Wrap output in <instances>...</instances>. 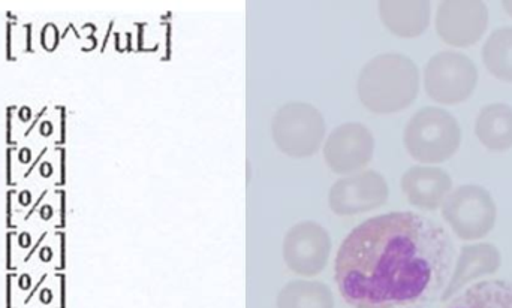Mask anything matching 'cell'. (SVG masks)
Listing matches in <instances>:
<instances>
[{
  "label": "cell",
  "instance_id": "obj_1",
  "mask_svg": "<svg viewBox=\"0 0 512 308\" xmlns=\"http://www.w3.org/2000/svg\"><path fill=\"white\" fill-rule=\"evenodd\" d=\"M447 229L423 214L394 211L349 232L336 256V283L354 308H426L453 274Z\"/></svg>",
  "mask_w": 512,
  "mask_h": 308
},
{
  "label": "cell",
  "instance_id": "obj_2",
  "mask_svg": "<svg viewBox=\"0 0 512 308\" xmlns=\"http://www.w3.org/2000/svg\"><path fill=\"white\" fill-rule=\"evenodd\" d=\"M420 89L417 65L403 54L376 57L361 72L360 95L376 113H396L415 101Z\"/></svg>",
  "mask_w": 512,
  "mask_h": 308
},
{
  "label": "cell",
  "instance_id": "obj_3",
  "mask_svg": "<svg viewBox=\"0 0 512 308\" xmlns=\"http://www.w3.org/2000/svg\"><path fill=\"white\" fill-rule=\"evenodd\" d=\"M462 143V129L453 114L439 107L417 111L405 129V146L421 163L451 159Z\"/></svg>",
  "mask_w": 512,
  "mask_h": 308
},
{
  "label": "cell",
  "instance_id": "obj_4",
  "mask_svg": "<svg viewBox=\"0 0 512 308\" xmlns=\"http://www.w3.org/2000/svg\"><path fill=\"white\" fill-rule=\"evenodd\" d=\"M442 216L460 240L475 241L495 228L498 208L489 190L465 184L451 190L442 204Z\"/></svg>",
  "mask_w": 512,
  "mask_h": 308
},
{
  "label": "cell",
  "instance_id": "obj_5",
  "mask_svg": "<svg viewBox=\"0 0 512 308\" xmlns=\"http://www.w3.org/2000/svg\"><path fill=\"white\" fill-rule=\"evenodd\" d=\"M478 84L474 60L459 51H441L424 68V86L433 101L460 104L471 98Z\"/></svg>",
  "mask_w": 512,
  "mask_h": 308
},
{
  "label": "cell",
  "instance_id": "obj_6",
  "mask_svg": "<svg viewBox=\"0 0 512 308\" xmlns=\"http://www.w3.org/2000/svg\"><path fill=\"white\" fill-rule=\"evenodd\" d=\"M489 26V8L481 0H445L436 12L439 38L454 47L477 44Z\"/></svg>",
  "mask_w": 512,
  "mask_h": 308
},
{
  "label": "cell",
  "instance_id": "obj_7",
  "mask_svg": "<svg viewBox=\"0 0 512 308\" xmlns=\"http://www.w3.org/2000/svg\"><path fill=\"white\" fill-rule=\"evenodd\" d=\"M402 189L412 205L435 211L453 190L450 174L438 166H414L402 178Z\"/></svg>",
  "mask_w": 512,
  "mask_h": 308
},
{
  "label": "cell",
  "instance_id": "obj_8",
  "mask_svg": "<svg viewBox=\"0 0 512 308\" xmlns=\"http://www.w3.org/2000/svg\"><path fill=\"white\" fill-rule=\"evenodd\" d=\"M502 256L495 244L480 243L462 247L456 268L442 294L441 301H448L468 283L481 277L492 276L501 268Z\"/></svg>",
  "mask_w": 512,
  "mask_h": 308
},
{
  "label": "cell",
  "instance_id": "obj_9",
  "mask_svg": "<svg viewBox=\"0 0 512 308\" xmlns=\"http://www.w3.org/2000/svg\"><path fill=\"white\" fill-rule=\"evenodd\" d=\"M286 240L298 244V246L306 247V250L285 255L289 267L294 268L300 274H315V271L324 267L325 258L330 253V247H321V249L316 250L309 249V247L316 246L322 241L330 240L327 232L321 226L315 225V223H301V225L295 226L294 229L289 231Z\"/></svg>",
  "mask_w": 512,
  "mask_h": 308
},
{
  "label": "cell",
  "instance_id": "obj_10",
  "mask_svg": "<svg viewBox=\"0 0 512 308\" xmlns=\"http://www.w3.org/2000/svg\"><path fill=\"white\" fill-rule=\"evenodd\" d=\"M478 140L493 152H505L512 147V107L508 104H489L481 108L475 122Z\"/></svg>",
  "mask_w": 512,
  "mask_h": 308
},
{
  "label": "cell",
  "instance_id": "obj_11",
  "mask_svg": "<svg viewBox=\"0 0 512 308\" xmlns=\"http://www.w3.org/2000/svg\"><path fill=\"white\" fill-rule=\"evenodd\" d=\"M355 189L354 181L343 180L334 186L333 193H339L337 198H331V204H333L334 210L340 211L349 201L352 199V193H358L357 210H370V208L381 207L388 198V186L385 183L382 175L378 172H364V174L358 175L355 178ZM339 214V213H337Z\"/></svg>",
  "mask_w": 512,
  "mask_h": 308
},
{
  "label": "cell",
  "instance_id": "obj_12",
  "mask_svg": "<svg viewBox=\"0 0 512 308\" xmlns=\"http://www.w3.org/2000/svg\"><path fill=\"white\" fill-rule=\"evenodd\" d=\"M381 15L385 26L397 36L415 38L423 35L430 24V3L382 2Z\"/></svg>",
  "mask_w": 512,
  "mask_h": 308
},
{
  "label": "cell",
  "instance_id": "obj_13",
  "mask_svg": "<svg viewBox=\"0 0 512 308\" xmlns=\"http://www.w3.org/2000/svg\"><path fill=\"white\" fill-rule=\"evenodd\" d=\"M447 308H512V282L484 280L453 298Z\"/></svg>",
  "mask_w": 512,
  "mask_h": 308
},
{
  "label": "cell",
  "instance_id": "obj_14",
  "mask_svg": "<svg viewBox=\"0 0 512 308\" xmlns=\"http://www.w3.org/2000/svg\"><path fill=\"white\" fill-rule=\"evenodd\" d=\"M483 62L490 74L512 83V27H501L490 33L483 47Z\"/></svg>",
  "mask_w": 512,
  "mask_h": 308
},
{
  "label": "cell",
  "instance_id": "obj_15",
  "mask_svg": "<svg viewBox=\"0 0 512 308\" xmlns=\"http://www.w3.org/2000/svg\"><path fill=\"white\" fill-rule=\"evenodd\" d=\"M502 6H504L505 11L512 17V0H505V2H502Z\"/></svg>",
  "mask_w": 512,
  "mask_h": 308
}]
</instances>
